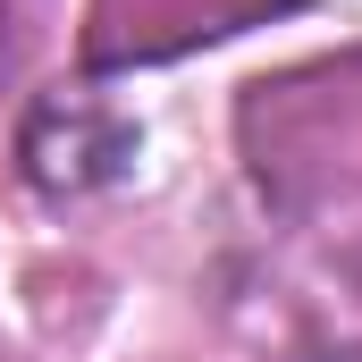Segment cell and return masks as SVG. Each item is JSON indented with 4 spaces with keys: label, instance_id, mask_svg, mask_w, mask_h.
<instances>
[{
    "label": "cell",
    "instance_id": "cell-1",
    "mask_svg": "<svg viewBox=\"0 0 362 362\" xmlns=\"http://www.w3.org/2000/svg\"><path fill=\"white\" fill-rule=\"evenodd\" d=\"M25 160H34L42 185L85 194V185L118 177V169L135 160V127L110 118V110H93V101H42L34 127H25Z\"/></svg>",
    "mask_w": 362,
    "mask_h": 362
}]
</instances>
